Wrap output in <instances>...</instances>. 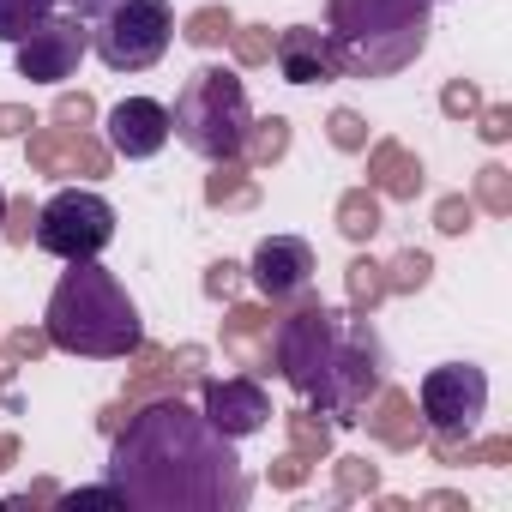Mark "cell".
<instances>
[{
  "label": "cell",
  "mask_w": 512,
  "mask_h": 512,
  "mask_svg": "<svg viewBox=\"0 0 512 512\" xmlns=\"http://www.w3.org/2000/svg\"><path fill=\"white\" fill-rule=\"evenodd\" d=\"M49 344L67 356H91V362H127L145 332H139V302L127 296V284L115 272H103L97 260H73V272H61L55 296H49Z\"/></svg>",
  "instance_id": "3"
},
{
  "label": "cell",
  "mask_w": 512,
  "mask_h": 512,
  "mask_svg": "<svg viewBox=\"0 0 512 512\" xmlns=\"http://www.w3.org/2000/svg\"><path fill=\"white\" fill-rule=\"evenodd\" d=\"M272 368L338 428L362 422L368 398L386 386V344L368 314H338L320 296H302L296 314L272 326Z\"/></svg>",
  "instance_id": "2"
},
{
  "label": "cell",
  "mask_w": 512,
  "mask_h": 512,
  "mask_svg": "<svg viewBox=\"0 0 512 512\" xmlns=\"http://www.w3.org/2000/svg\"><path fill=\"white\" fill-rule=\"evenodd\" d=\"M7 217H13V223H0V229H7V241H19V247H25V241H31V223H37L31 199H13V205H7Z\"/></svg>",
  "instance_id": "37"
},
{
  "label": "cell",
  "mask_w": 512,
  "mask_h": 512,
  "mask_svg": "<svg viewBox=\"0 0 512 512\" xmlns=\"http://www.w3.org/2000/svg\"><path fill=\"white\" fill-rule=\"evenodd\" d=\"M314 272H320L314 247L302 235H266L260 247H253V266H247V278L260 284L266 302H302L314 290Z\"/></svg>",
  "instance_id": "10"
},
{
  "label": "cell",
  "mask_w": 512,
  "mask_h": 512,
  "mask_svg": "<svg viewBox=\"0 0 512 512\" xmlns=\"http://www.w3.org/2000/svg\"><path fill=\"white\" fill-rule=\"evenodd\" d=\"M428 278H434V260L416 253V247H404L386 266V296H416V290H428Z\"/></svg>",
  "instance_id": "23"
},
{
  "label": "cell",
  "mask_w": 512,
  "mask_h": 512,
  "mask_svg": "<svg viewBox=\"0 0 512 512\" xmlns=\"http://www.w3.org/2000/svg\"><path fill=\"white\" fill-rule=\"evenodd\" d=\"M43 19H55V0H0V43H25Z\"/></svg>",
  "instance_id": "22"
},
{
  "label": "cell",
  "mask_w": 512,
  "mask_h": 512,
  "mask_svg": "<svg viewBox=\"0 0 512 512\" xmlns=\"http://www.w3.org/2000/svg\"><path fill=\"white\" fill-rule=\"evenodd\" d=\"M85 55H91V31H85L79 13H73V19H43V25L19 43V79H31V85H61V79L79 73Z\"/></svg>",
  "instance_id": "9"
},
{
  "label": "cell",
  "mask_w": 512,
  "mask_h": 512,
  "mask_svg": "<svg viewBox=\"0 0 512 512\" xmlns=\"http://www.w3.org/2000/svg\"><path fill=\"white\" fill-rule=\"evenodd\" d=\"M284 151H290V121H284V115H266V121H253V127H247L241 163H247V169H266V163H278Z\"/></svg>",
  "instance_id": "20"
},
{
  "label": "cell",
  "mask_w": 512,
  "mask_h": 512,
  "mask_svg": "<svg viewBox=\"0 0 512 512\" xmlns=\"http://www.w3.org/2000/svg\"><path fill=\"white\" fill-rule=\"evenodd\" d=\"M470 217H476V199H464V193H446L434 205V229L440 235H470Z\"/></svg>",
  "instance_id": "28"
},
{
  "label": "cell",
  "mask_w": 512,
  "mask_h": 512,
  "mask_svg": "<svg viewBox=\"0 0 512 512\" xmlns=\"http://www.w3.org/2000/svg\"><path fill=\"white\" fill-rule=\"evenodd\" d=\"M428 0H332L326 37L344 79H392L428 49Z\"/></svg>",
  "instance_id": "4"
},
{
  "label": "cell",
  "mask_w": 512,
  "mask_h": 512,
  "mask_svg": "<svg viewBox=\"0 0 512 512\" xmlns=\"http://www.w3.org/2000/svg\"><path fill=\"white\" fill-rule=\"evenodd\" d=\"M440 109H446V115H452V121H470V115H476V109H482V91H476V85H470V79H452V85H446V91H440Z\"/></svg>",
  "instance_id": "32"
},
{
  "label": "cell",
  "mask_w": 512,
  "mask_h": 512,
  "mask_svg": "<svg viewBox=\"0 0 512 512\" xmlns=\"http://www.w3.org/2000/svg\"><path fill=\"white\" fill-rule=\"evenodd\" d=\"M247 127H253V103H247V85L241 73L229 67H199L187 73L175 109H169V133L205 157V163H223V157H241L247 145Z\"/></svg>",
  "instance_id": "5"
},
{
  "label": "cell",
  "mask_w": 512,
  "mask_h": 512,
  "mask_svg": "<svg viewBox=\"0 0 512 512\" xmlns=\"http://www.w3.org/2000/svg\"><path fill=\"white\" fill-rule=\"evenodd\" d=\"M55 506H127L115 482H97V488H73V494H55Z\"/></svg>",
  "instance_id": "33"
},
{
  "label": "cell",
  "mask_w": 512,
  "mask_h": 512,
  "mask_svg": "<svg viewBox=\"0 0 512 512\" xmlns=\"http://www.w3.org/2000/svg\"><path fill=\"white\" fill-rule=\"evenodd\" d=\"M25 157L37 175H109V151L73 127H31Z\"/></svg>",
  "instance_id": "12"
},
{
  "label": "cell",
  "mask_w": 512,
  "mask_h": 512,
  "mask_svg": "<svg viewBox=\"0 0 512 512\" xmlns=\"http://www.w3.org/2000/svg\"><path fill=\"white\" fill-rule=\"evenodd\" d=\"M169 145V109L157 97H121L109 109V151L115 157H157Z\"/></svg>",
  "instance_id": "14"
},
{
  "label": "cell",
  "mask_w": 512,
  "mask_h": 512,
  "mask_svg": "<svg viewBox=\"0 0 512 512\" xmlns=\"http://www.w3.org/2000/svg\"><path fill=\"white\" fill-rule=\"evenodd\" d=\"M344 290H350V308L374 320V308L386 302V266H374V260H350V266H344Z\"/></svg>",
  "instance_id": "21"
},
{
  "label": "cell",
  "mask_w": 512,
  "mask_h": 512,
  "mask_svg": "<svg viewBox=\"0 0 512 512\" xmlns=\"http://www.w3.org/2000/svg\"><path fill=\"white\" fill-rule=\"evenodd\" d=\"M476 205L494 211V217H506L512 211V169H500V163L476 169Z\"/></svg>",
  "instance_id": "25"
},
{
  "label": "cell",
  "mask_w": 512,
  "mask_h": 512,
  "mask_svg": "<svg viewBox=\"0 0 512 512\" xmlns=\"http://www.w3.org/2000/svg\"><path fill=\"white\" fill-rule=\"evenodd\" d=\"M97 121V103L85 97V91H61L55 97V127H73V133H85Z\"/></svg>",
  "instance_id": "30"
},
{
  "label": "cell",
  "mask_w": 512,
  "mask_h": 512,
  "mask_svg": "<svg viewBox=\"0 0 512 512\" xmlns=\"http://www.w3.org/2000/svg\"><path fill=\"white\" fill-rule=\"evenodd\" d=\"M422 506H464V494H446V488H434V494H422Z\"/></svg>",
  "instance_id": "43"
},
{
  "label": "cell",
  "mask_w": 512,
  "mask_h": 512,
  "mask_svg": "<svg viewBox=\"0 0 512 512\" xmlns=\"http://www.w3.org/2000/svg\"><path fill=\"white\" fill-rule=\"evenodd\" d=\"M55 494H61L55 482H31V488H25V494H13V500H19V506H31V500H55Z\"/></svg>",
  "instance_id": "40"
},
{
  "label": "cell",
  "mask_w": 512,
  "mask_h": 512,
  "mask_svg": "<svg viewBox=\"0 0 512 512\" xmlns=\"http://www.w3.org/2000/svg\"><path fill=\"white\" fill-rule=\"evenodd\" d=\"M235 290H241V266H229V260H217V266L205 272V296H211V302H229Z\"/></svg>",
  "instance_id": "34"
},
{
  "label": "cell",
  "mask_w": 512,
  "mask_h": 512,
  "mask_svg": "<svg viewBox=\"0 0 512 512\" xmlns=\"http://www.w3.org/2000/svg\"><path fill=\"white\" fill-rule=\"evenodd\" d=\"M272 482H278V488H296V482H308V458H302V452H290V458H278V470H272Z\"/></svg>",
  "instance_id": "39"
},
{
  "label": "cell",
  "mask_w": 512,
  "mask_h": 512,
  "mask_svg": "<svg viewBox=\"0 0 512 512\" xmlns=\"http://www.w3.org/2000/svg\"><path fill=\"white\" fill-rule=\"evenodd\" d=\"M31 241L43 247V253H55V260H97V253L115 241V205L103 199V193H85V187H67V193H55L43 211H37V223H31Z\"/></svg>",
  "instance_id": "7"
},
{
  "label": "cell",
  "mask_w": 512,
  "mask_h": 512,
  "mask_svg": "<svg viewBox=\"0 0 512 512\" xmlns=\"http://www.w3.org/2000/svg\"><path fill=\"white\" fill-rule=\"evenodd\" d=\"M67 7H73V13H79V19H85V13H91V19H97V13H103V7H115V0H67Z\"/></svg>",
  "instance_id": "42"
},
{
  "label": "cell",
  "mask_w": 512,
  "mask_h": 512,
  "mask_svg": "<svg viewBox=\"0 0 512 512\" xmlns=\"http://www.w3.org/2000/svg\"><path fill=\"white\" fill-rule=\"evenodd\" d=\"M272 314L266 308H253V302H241V308H229V320H223V356H235L253 380H266V374H278L272 368Z\"/></svg>",
  "instance_id": "15"
},
{
  "label": "cell",
  "mask_w": 512,
  "mask_h": 512,
  "mask_svg": "<svg viewBox=\"0 0 512 512\" xmlns=\"http://www.w3.org/2000/svg\"><path fill=\"white\" fill-rule=\"evenodd\" d=\"M31 127H37V115H31V109L0 103V139H19V133H31Z\"/></svg>",
  "instance_id": "38"
},
{
  "label": "cell",
  "mask_w": 512,
  "mask_h": 512,
  "mask_svg": "<svg viewBox=\"0 0 512 512\" xmlns=\"http://www.w3.org/2000/svg\"><path fill=\"white\" fill-rule=\"evenodd\" d=\"M85 31H91V49L109 73H145L175 43V7L169 0H115Z\"/></svg>",
  "instance_id": "6"
},
{
  "label": "cell",
  "mask_w": 512,
  "mask_h": 512,
  "mask_svg": "<svg viewBox=\"0 0 512 512\" xmlns=\"http://www.w3.org/2000/svg\"><path fill=\"white\" fill-rule=\"evenodd\" d=\"M229 43H235V61H241V67H266V61H272V31H266V25H235Z\"/></svg>",
  "instance_id": "26"
},
{
  "label": "cell",
  "mask_w": 512,
  "mask_h": 512,
  "mask_svg": "<svg viewBox=\"0 0 512 512\" xmlns=\"http://www.w3.org/2000/svg\"><path fill=\"white\" fill-rule=\"evenodd\" d=\"M43 350H49V332H31V326H25V332L7 338V362H37Z\"/></svg>",
  "instance_id": "36"
},
{
  "label": "cell",
  "mask_w": 512,
  "mask_h": 512,
  "mask_svg": "<svg viewBox=\"0 0 512 512\" xmlns=\"http://www.w3.org/2000/svg\"><path fill=\"white\" fill-rule=\"evenodd\" d=\"M380 470L368 458H338V500H356V494H374Z\"/></svg>",
  "instance_id": "29"
},
{
  "label": "cell",
  "mask_w": 512,
  "mask_h": 512,
  "mask_svg": "<svg viewBox=\"0 0 512 512\" xmlns=\"http://www.w3.org/2000/svg\"><path fill=\"white\" fill-rule=\"evenodd\" d=\"M368 187L386 199H416L422 193V157H410L398 139H380L368 151Z\"/></svg>",
  "instance_id": "16"
},
{
  "label": "cell",
  "mask_w": 512,
  "mask_h": 512,
  "mask_svg": "<svg viewBox=\"0 0 512 512\" xmlns=\"http://www.w3.org/2000/svg\"><path fill=\"white\" fill-rule=\"evenodd\" d=\"M368 404H374V416H362V422H368V434H374V440H386L392 452H410V446H422V422H416V404H410L404 392L380 386Z\"/></svg>",
  "instance_id": "17"
},
{
  "label": "cell",
  "mask_w": 512,
  "mask_h": 512,
  "mask_svg": "<svg viewBox=\"0 0 512 512\" xmlns=\"http://www.w3.org/2000/svg\"><path fill=\"white\" fill-rule=\"evenodd\" d=\"M416 410L428 440H470L488 416V374L476 362H440L416 386Z\"/></svg>",
  "instance_id": "8"
},
{
  "label": "cell",
  "mask_w": 512,
  "mask_h": 512,
  "mask_svg": "<svg viewBox=\"0 0 512 512\" xmlns=\"http://www.w3.org/2000/svg\"><path fill=\"white\" fill-rule=\"evenodd\" d=\"M476 115H482V139H488V145H506V139H512V109H506V103H488V109H476Z\"/></svg>",
  "instance_id": "35"
},
{
  "label": "cell",
  "mask_w": 512,
  "mask_h": 512,
  "mask_svg": "<svg viewBox=\"0 0 512 512\" xmlns=\"http://www.w3.org/2000/svg\"><path fill=\"white\" fill-rule=\"evenodd\" d=\"M7 374H13V362H7V356H0V380H7Z\"/></svg>",
  "instance_id": "44"
},
{
  "label": "cell",
  "mask_w": 512,
  "mask_h": 512,
  "mask_svg": "<svg viewBox=\"0 0 512 512\" xmlns=\"http://www.w3.org/2000/svg\"><path fill=\"white\" fill-rule=\"evenodd\" d=\"M229 31H235V13H229V7H199V13H187V25H181V37H187L193 49H217V43H229Z\"/></svg>",
  "instance_id": "24"
},
{
  "label": "cell",
  "mask_w": 512,
  "mask_h": 512,
  "mask_svg": "<svg viewBox=\"0 0 512 512\" xmlns=\"http://www.w3.org/2000/svg\"><path fill=\"white\" fill-rule=\"evenodd\" d=\"M290 434H296V452H302V458H320V452L332 446V422H320V416H308V410H290Z\"/></svg>",
  "instance_id": "27"
},
{
  "label": "cell",
  "mask_w": 512,
  "mask_h": 512,
  "mask_svg": "<svg viewBox=\"0 0 512 512\" xmlns=\"http://www.w3.org/2000/svg\"><path fill=\"white\" fill-rule=\"evenodd\" d=\"M272 61L284 73V85H332V79H344L332 37L314 31V25H290L284 37H272Z\"/></svg>",
  "instance_id": "13"
},
{
  "label": "cell",
  "mask_w": 512,
  "mask_h": 512,
  "mask_svg": "<svg viewBox=\"0 0 512 512\" xmlns=\"http://www.w3.org/2000/svg\"><path fill=\"white\" fill-rule=\"evenodd\" d=\"M253 199H260V187H253V175H247L241 157H223V163L205 175V205H217V211H247Z\"/></svg>",
  "instance_id": "18"
},
{
  "label": "cell",
  "mask_w": 512,
  "mask_h": 512,
  "mask_svg": "<svg viewBox=\"0 0 512 512\" xmlns=\"http://www.w3.org/2000/svg\"><path fill=\"white\" fill-rule=\"evenodd\" d=\"M428 7H434V0H428Z\"/></svg>",
  "instance_id": "46"
},
{
  "label": "cell",
  "mask_w": 512,
  "mask_h": 512,
  "mask_svg": "<svg viewBox=\"0 0 512 512\" xmlns=\"http://www.w3.org/2000/svg\"><path fill=\"white\" fill-rule=\"evenodd\" d=\"M13 458H19V434H0V470H13Z\"/></svg>",
  "instance_id": "41"
},
{
  "label": "cell",
  "mask_w": 512,
  "mask_h": 512,
  "mask_svg": "<svg viewBox=\"0 0 512 512\" xmlns=\"http://www.w3.org/2000/svg\"><path fill=\"white\" fill-rule=\"evenodd\" d=\"M326 127H332V145H338V151H362V145H368V121H362L356 109H332Z\"/></svg>",
  "instance_id": "31"
},
{
  "label": "cell",
  "mask_w": 512,
  "mask_h": 512,
  "mask_svg": "<svg viewBox=\"0 0 512 512\" xmlns=\"http://www.w3.org/2000/svg\"><path fill=\"white\" fill-rule=\"evenodd\" d=\"M338 229L350 235V241H374L386 223H380V193L374 187H350L344 199H338Z\"/></svg>",
  "instance_id": "19"
},
{
  "label": "cell",
  "mask_w": 512,
  "mask_h": 512,
  "mask_svg": "<svg viewBox=\"0 0 512 512\" xmlns=\"http://www.w3.org/2000/svg\"><path fill=\"white\" fill-rule=\"evenodd\" d=\"M0 217H7V193H0Z\"/></svg>",
  "instance_id": "45"
},
{
  "label": "cell",
  "mask_w": 512,
  "mask_h": 512,
  "mask_svg": "<svg viewBox=\"0 0 512 512\" xmlns=\"http://www.w3.org/2000/svg\"><path fill=\"white\" fill-rule=\"evenodd\" d=\"M199 410L229 440H247V434H260L272 422V398H266V386L253 380V374L247 380H205L199 386Z\"/></svg>",
  "instance_id": "11"
},
{
  "label": "cell",
  "mask_w": 512,
  "mask_h": 512,
  "mask_svg": "<svg viewBox=\"0 0 512 512\" xmlns=\"http://www.w3.org/2000/svg\"><path fill=\"white\" fill-rule=\"evenodd\" d=\"M109 440V482L139 512H241L253 500L235 440L217 434L205 410L181 404V392L133 410Z\"/></svg>",
  "instance_id": "1"
}]
</instances>
